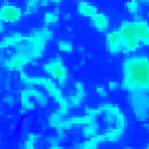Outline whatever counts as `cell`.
Here are the masks:
<instances>
[{
	"instance_id": "cell-1",
	"label": "cell",
	"mask_w": 149,
	"mask_h": 149,
	"mask_svg": "<svg viewBox=\"0 0 149 149\" xmlns=\"http://www.w3.org/2000/svg\"><path fill=\"white\" fill-rule=\"evenodd\" d=\"M120 87L127 93H148L149 58L146 54L127 56L121 64Z\"/></svg>"
},
{
	"instance_id": "cell-2",
	"label": "cell",
	"mask_w": 149,
	"mask_h": 149,
	"mask_svg": "<svg viewBox=\"0 0 149 149\" xmlns=\"http://www.w3.org/2000/svg\"><path fill=\"white\" fill-rule=\"evenodd\" d=\"M118 30L122 38V54L125 55L135 54L149 45V24L140 14L134 15L132 20L121 21Z\"/></svg>"
},
{
	"instance_id": "cell-3",
	"label": "cell",
	"mask_w": 149,
	"mask_h": 149,
	"mask_svg": "<svg viewBox=\"0 0 149 149\" xmlns=\"http://www.w3.org/2000/svg\"><path fill=\"white\" fill-rule=\"evenodd\" d=\"M20 79L26 86L41 87L48 97H50L55 102L58 104L57 112L64 116L69 115L70 106L66 100V95H64L62 87H59L55 80H52L48 76H33L26 73L23 70L20 71Z\"/></svg>"
},
{
	"instance_id": "cell-4",
	"label": "cell",
	"mask_w": 149,
	"mask_h": 149,
	"mask_svg": "<svg viewBox=\"0 0 149 149\" xmlns=\"http://www.w3.org/2000/svg\"><path fill=\"white\" fill-rule=\"evenodd\" d=\"M42 71L49 78L55 80L57 83V85L62 88L66 85L69 77H70L69 69H68L64 59L59 56H55V57L48 59L42 65Z\"/></svg>"
},
{
	"instance_id": "cell-5",
	"label": "cell",
	"mask_w": 149,
	"mask_h": 149,
	"mask_svg": "<svg viewBox=\"0 0 149 149\" xmlns=\"http://www.w3.org/2000/svg\"><path fill=\"white\" fill-rule=\"evenodd\" d=\"M20 105L23 113L31 112L36 106L45 107L48 105V97L43 91L37 90L35 86H28L20 93Z\"/></svg>"
},
{
	"instance_id": "cell-6",
	"label": "cell",
	"mask_w": 149,
	"mask_h": 149,
	"mask_svg": "<svg viewBox=\"0 0 149 149\" xmlns=\"http://www.w3.org/2000/svg\"><path fill=\"white\" fill-rule=\"evenodd\" d=\"M128 105L135 116L140 122H147L149 116V95L148 93H127Z\"/></svg>"
},
{
	"instance_id": "cell-7",
	"label": "cell",
	"mask_w": 149,
	"mask_h": 149,
	"mask_svg": "<svg viewBox=\"0 0 149 149\" xmlns=\"http://www.w3.org/2000/svg\"><path fill=\"white\" fill-rule=\"evenodd\" d=\"M23 16V10L19 6L10 3L7 0H3L0 5V19L6 24H15L21 21Z\"/></svg>"
},
{
	"instance_id": "cell-8",
	"label": "cell",
	"mask_w": 149,
	"mask_h": 149,
	"mask_svg": "<svg viewBox=\"0 0 149 149\" xmlns=\"http://www.w3.org/2000/svg\"><path fill=\"white\" fill-rule=\"evenodd\" d=\"M105 47L107 52L111 55L122 54V38L118 28L108 29L105 33Z\"/></svg>"
},
{
	"instance_id": "cell-9",
	"label": "cell",
	"mask_w": 149,
	"mask_h": 149,
	"mask_svg": "<svg viewBox=\"0 0 149 149\" xmlns=\"http://www.w3.org/2000/svg\"><path fill=\"white\" fill-rule=\"evenodd\" d=\"M72 88H73V92H71L69 95H66V100L69 102L70 108L71 107L77 108L83 104L84 99L86 98V88L81 81H76L73 84Z\"/></svg>"
},
{
	"instance_id": "cell-10",
	"label": "cell",
	"mask_w": 149,
	"mask_h": 149,
	"mask_svg": "<svg viewBox=\"0 0 149 149\" xmlns=\"http://www.w3.org/2000/svg\"><path fill=\"white\" fill-rule=\"evenodd\" d=\"M90 23L93 27V29L98 33H106L109 29V24H111L108 15L99 10L93 16L90 17Z\"/></svg>"
},
{
	"instance_id": "cell-11",
	"label": "cell",
	"mask_w": 149,
	"mask_h": 149,
	"mask_svg": "<svg viewBox=\"0 0 149 149\" xmlns=\"http://www.w3.org/2000/svg\"><path fill=\"white\" fill-rule=\"evenodd\" d=\"M76 9H77V13H78L80 16L87 17V19H90L91 16H93V15L98 12L97 6L93 5L92 2L87 1V0H81V1L77 2Z\"/></svg>"
},
{
	"instance_id": "cell-12",
	"label": "cell",
	"mask_w": 149,
	"mask_h": 149,
	"mask_svg": "<svg viewBox=\"0 0 149 149\" xmlns=\"http://www.w3.org/2000/svg\"><path fill=\"white\" fill-rule=\"evenodd\" d=\"M59 10L57 8L52 9V10H47L43 14V24L47 27H52L56 26L59 22Z\"/></svg>"
},
{
	"instance_id": "cell-13",
	"label": "cell",
	"mask_w": 149,
	"mask_h": 149,
	"mask_svg": "<svg viewBox=\"0 0 149 149\" xmlns=\"http://www.w3.org/2000/svg\"><path fill=\"white\" fill-rule=\"evenodd\" d=\"M40 3L37 0H24L23 3V14L26 15H34L38 12L40 9Z\"/></svg>"
},
{
	"instance_id": "cell-14",
	"label": "cell",
	"mask_w": 149,
	"mask_h": 149,
	"mask_svg": "<svg viewBox=\"0 0 149 149\" xmlns=\"http://www.w3.org/2000/svg\"><path fill=\"white\" fill-rule=\"evenodd\" d=\"M141 8H142V5L139 2V0H127L125 2V9H126V12L128 14L133 15V16L140 14Z\"/></svg>"
},
{
	"instance_id": "cell-15",
	"label": "cell",
	"mask_w": 149,
	"mask_h": 149,
	"mask_svg": "<svg viewBox=\"0 0 149 149\" xmlns=\"http://www.w3.org/2000/svg\"><path fill=\"white\" fill-rule=\"evenodd\" d=\"M38 139H40L38 134H36V133H28V135L23 140V143L21 144V147L26 148V149H34L36 147V143H37Z\"/></svg>"
},
{
	"instance_id": "cell-16",
	"label": "cell",
	"mask_w": 149,
	"mask_h": 149,
	"mask_svg": "<svg viewBox=\"0 0 149 149\" xmlns=\"http://www.w3.org/2000/svg\"><path fill=\"white\" fill-rule=\"evenodd\" d=\"M57 49H58L59 52L70 54V52H72L74 50V45H73V43L70 40L62 38V40H58L57 41Z\"/></svg>"
},
{
	"instance_id": "cell-17",
	"label": "cell",
	"mask_w": 149,
	"mask_h": 149,
	"mask_svg": "<svg viewBox=\"0 0 149 149\" xmlns=\"http://www.w3.org/2000/svg\"><path fill=\"white\" fill-rule=\"evenodd\" d=\"M73 147L74 148H79V149H97L99 147V144L92 137H90V139L83 140V141H80L78 143H74Z\"/></svg>"
},
{
	"instance_id": "cell-18",
	"label": "cell",
	"mask_w": 149,
	"mask_h": 149,
	"mask_svg": "<svg viewBox=\"0 0 149 149\" xmlns=\"http://www.w3.org/2000/svg\"><path fill=\"white\" fill-rule=\"evenodd\" d=\"M95 93L98 94V97H100V98H106L107 97V94H108V90H107V87L106 86H104V85H97L95 86Z\"/></svg>"
},
{
	"instance_id": "cell-19",
	"label": "cell",
	"mask_w": 149,
	"mask_h": 149,
	"mask_svg": "<svg viewBox=\"0 0 149 149\" xmlns=\"http://www.w3.org/2000/svg\"><path fill=\"white\" fill-rule=\"evenodd\" d=\"M2 102H3V104H6L7 106L12 107V106H14V105H15V98H14L12 94H7V95H5V97H3Z\"/></svg>"
},
{
	"instance_id": "cell-20",
	"label": "cell",
	"mask_w": 149,
	"mask_h": 149,
	"mask_svg": "<svg viewBox=\"0 0 149 149\" xmlns=\"http://www.w3.org/2000/svg\"><path fill=\"white\" fill-rule=\"evenodd\" d=\"M120 88V83L116 80H109L107 84V90L108 91H118Z\"/></svg>"
},
{
	"instance_id": "cell-21",
	"label": "cell",
	"mask_w": 149,
	"mask_h": 149,
	"mask_svg": "<svg viewBox=\"0 0 149 149\" xmlns=\"http://www.w3.org/2000/svg\"><path fill=\"white\" fill-rule=\"evenodd\" d=\"M37 1H38V3H40L41 7H48L50 5V1L49 0H37Z\"/></svg>"
},
{
	"instance_id": "cell-22",
	"label": "cell",
	"mask_w": 149,
	"mask_h": 149,
	"mask_svg": "<svg viewBox=\"0 0 149 149\" xmlns=\"http://www.w3.org/2000/svg\"><path fill=\"white\" fill-rule=\"evenodd\" d=\"M50 1V3H54V5H61L62 2H63V0H49Z\"/></svg>"
},
{
	"instance_id": "cell-23",
	"label": "cell",
	"mask_w": 149,
	"mask_h": 149,
	"mask_svg": "<svg viewBox=\"0 0 149 149\" xmlns=\"http://www.w3.org/2000/svg\"><path fill=\"white\" fill-rule=\"evenodd\" d=\"M3 30H5V23L1 21V19H0V34L1 33H3Z\"/></svg>"
},
{
	"instance_id": "cell-24",
	"label": "cell",
	"mask_w": 149,
	"mask_h": 149,
	"mask_svg": "<svg viewBox=\"0 0 149 149\" xmlns=\"http://www.w3.org/2000/svg\"><path fill=\"white\" fill-rule=\"evenodd\" d=\"M63 17H64V20H70V19H71V14L66 13V14H64V15H63Z\"/></svg>"
},
{
	"instance_id": "cell-25",
	"label": "cell",
	"mask_w": 149,
	"mask_h": 149,
	"mask_svg": "<svg viewBox=\"0 0 149 149\" xmlns=\"http://www.w3.org/2000/svg\"><path fill=\"white\" fill-rule=\"evenodd\" d=\"M139 2H140L141 5H148L149 0H139Z\"/></svg>"
},
{
	"instance_id": "cell-26",
	"label": "cell",
	"mask_w": 149,
	"mask_h": 149,
	"mask_svg": "<svg viewBox=\"0 0 149 149\" xmlns=\"http://www.w3.org/2000/svg\"><path fill=\"white\" fill-rule=\"evenodd\" d=\"M2 114H3V111H2V107L0 106V116H2Z\"/></svg>"
},
{
	"instance_id": "cell-27",
	"label": "cell",
	"mask_w": 149,
	"mask_h": 149,
	"mask_svg": "<svg viewBox=\"0 0 149 149\" xmlns=\"http://www.w3.org/2000/svg\"><path fill=\"white\" fill-rule=\"evenodd\" d=\"M74 1H76V2H79V1H81V0H74Z\"/></svg>"
}]
</instances>
